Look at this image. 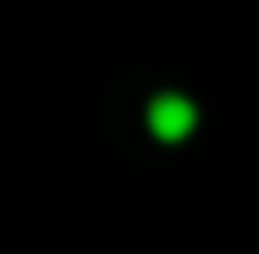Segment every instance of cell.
Segmentation results:
<instances>
[{
    "label": "cell",
    "mask_w": 259,
    "mask_h": 254,
    "mask_svg": "<svg viewBox=\"0 0 259 254\" xmlns=\"http://www.w3.org/2000/svg\"><path fill=\"white\" fill-rule=\"evenodd\" d=\"M192 125H197V106L187 101V96H158L154 106H149V130L158 134V139H168V144H178V139H187L192 134Z\"/></svg>",
    "instance_id": "1"
}]
</instances>
